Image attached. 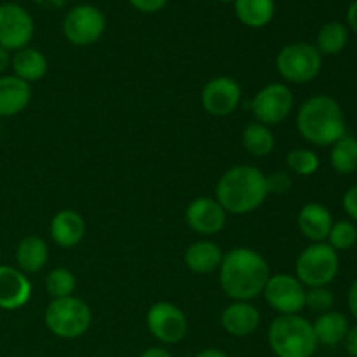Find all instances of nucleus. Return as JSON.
Listing matches in <instances>:
<instances>
[{
  "mask_svg": "<svg viewBox=\"0 0 357 357\" xmlns=\"http://www.w3.org/2000/svg\"><path fill=\"white\" fill-rule=\"evenodd\" d=\"M220 288L234 302H251L264 293L271 278L267 260L251 248H234L223 253Z\"/></svg>",
  "mask_w": 357,
  "mask_h": 357,
  "instance_id": "obj_1",
  "label": "nucleus"
},
{
  "mask_svg": "<svg viewBox=\"0 0 357 357\" xmlns=\"http://www.w3.org/2000/svg\"><path fill=\"white\" fill-rule=\"evenodd\" d=\"M267 174L258 167L237 164L230 167L216 183L215 199L227 213L248 215L253 213L268 197Z\"/></svg>",
  "mask_w": 357,
  "mask_h": 357,
  "instance_id": "obj_2",
  "label": "nucleus"
},
{
  "mask_svg": "<svg viewBox=\"0 0 357 357\" xmlns=\"http://www.w3.org/2000/svg\"><path fill=\"white\" fill-rule=\"evenodd\" d=\"M296 129L310 145L331 146L347 135V121L342 105L333 96L314 94L300 105Z\"/></svg>",
  "mask_w": 357,
  "mask_h": 357,
  "instance_id": "obj_3",
  "label": "nucleus"
},
{
  "mask_svg": "<svg viewBox=\"0 0 357 357\" xmlns=\"http://www.w3.org/2000/svg\"><path fill=\"white\" fill-rule=\"evenodd\" d=\"M267 342L275 357H312L319 347L312 323L300 314L275 317L268 326Z\"/></svg>",
  "mask_w": 357,
  "mask_h": 357,
  "instance_id": "obj_4",
  "label": "nucleus"
},
{
  "mask_svg": "<svg viewBox=\"0 0 357 357\" xmlns=\"http://www.w3.org/2000/svg\"><path fill=\"white\" fill-rule=\"evenodd\" d=\"M47 330L63 340H75L87 333L93 321L91 307L77 296L51 300L44 314Z\"/></svg>",
  "mask_w": 357,
  "mask_h": 357,
  "instance_id": "obj_5",
  "label": "nucleus"
},
{
  "mask_svg": "<svg viewBox=\"0 0 357 357\" xmlns=\"http://www.w3.org/2000/svg\"><path fill=\"white\" fill-rule=\"evenodd\" d=\"M340 271L338 253L328 243H310L298 255L295 278L305 288H321L335 281Z\"/></svg>",
  "mask_w": 357,
  "mask_h": 357,
  "instance_id": "obj_6",
  "label": "nucleus"
},
{
  "mask_svg": "<svg viewBox=\"0 0 357 357\" xmlns=\"http://www.w3.org/2000/svg\"><path fill=\"white\" fill-rule=\"evenodd\" d=\"M275 68L286 82L309 84L321 73L323 56L309 42H293L275 56Z\"/></svg>",
  "mask_w": 357,
  "mask_h": 357,
  "instance_id": "obj_7",
  "label": "nucleus"
},
{
  "mask_svg": "<svg viewBox=\"0 0 357 357\" xmlns=\"http://www.w3.org/2000/svg\"><path fill=\"white\" fill-rule=\"evenodd\" d=\"M107 17L93 3H79L66 13L63 20V35L77 47L93 45L103 37Z\"/></svg>",
  "mask_w": 357,
  "mask_h": 357,
  "instance_id": "obj_8",
  "label": "nucleus"
},
{
  "mask_svg": "<svg viewBox=\"0 0 357 357\" xmlns=\"http://www.w3.org/2000/svg\"><path fill=\"white\" fill-rule=\"evenodd\" d=\"M295 105L289 86L282 82H271L261 87L251 98L250 108L255 115V121L265 126H278L289 117Z\"/></svg>",
  "mask_w": 357,
  "mask_h": 357,
  "instance_id": "obj_9",
  "label": "nucleus"
},
{
  "mask_svg": "<svg viewBox=\"0 0 357 357\" xmlns=\"http://www.w3.org/2000/svg\"><path fill=\"white\" fill-rule=\"evenodd\" d=\"M307 288L291 274H271L264 288V298L279 316L300 314L305 309Z\"/></svg>",
  "mask_w": 357,
  "mask_h": 357,
  "instance_id": "obj_10",
  "label": "nucleus"
},
{
  "mask_svg": "<svg viewBox=\"0 0 357 357\" xmlns=\"http://www.w3.org/2000/svg\"><path fill=\"white\" fill-rule=\"evenodd\" d=\"M146 328L160 344L174 345L187 337L188 319L174 303L157 302L146 312Z\"/></svg>",
  "mask_w": 357,
  "mask_h": 357,
  "instance_id": "obj_11",
  "label": "nucleus"
},
{
  "mask_svg": "<svg viewBox=\"0 0 357 357\" xmlns=\"http://www.w3.org/2000/svg\"><path fill=\"white\" fill-rule=\"evenodd\" d=\"M35 33L31 14L14 2L0 3V45L7 51L28 47Z\"/></svg>",
  "mask_w": 357,
  "mask_h": 357,
  "instance_id": "obj_12",
  "label": "nucleus"
},
{
  "mask_svg": "<svg viewBox=\"0 0 357 357\" xmlns=\"http://www.w3.org/2000/svg\"><path fill=\"white\" fill-rule=\"evenodd\" d=\"M243 100V89L232 77H213L201 91V105L206 114L213 117H229L239 108Z\"/></svg>",
  "mask_w": 357,
  "mask_h": 357,
  "instance_id": "obj_13",
  "label": "nucleus"
},
{
  "mask_svg": "<svg viewBox=\"0 0 357 357\" xmlns=\"http://www.w3.org/2000/svg\"><path fill=\"white\" fill-rule=\"evenodd\" d=\"M185 222L199 236H216L225 229L227 211L215 197H197L185 209Z\"/></svg>",
  "mask_w": 357,
  "mask_h": 357,
  "instance_id": "obj_14",
  "label": "nucleus"
},
{
  "mask_svg": "<svg viewBox=\"0 0 357 357\" xmlns=\"http://www.w3.org/2000/svg\"><path fill=\"white\" fill-rule=\"evenodd\" d=\"M31 288L30 279L17 267L0 265V309L2 310H20L30 302Z\"/></svg>",
  "mask_w": 357,
  "mask_h": 357,
  "instance_id": "obj_15",
  "label": "nucleus"
},
{
  "mask_svg": "<svg viewBox=\"0 0 357 357\" xmlns=\"http://www.w3.org/2000/svg\"><path fill=\"white\" fill-rule=\"evenodd\" d=\"M260 310L250 302H232L223 309L222 316H220L223 330L237 338L253 335L260 326Z\"/></svg>",
  "mask_w": 357,
  "mask_h": 357,
  "instance_id": "obj_16",
  "label": "nucleus"
},
{
  "mask_svg": "<svg viewBox=\"0 0 357 357\" xmlns=\"http://www.w3.org/2000/svg\"><path fill=\"white\" fill-rule=\"evenodd\" d=\"M333 222L331 211L321 202H309L300 209L296 216L298 230L310 243H326Z\"/></svg>",
  "mask_w": 357,
  "mask_h": 357,
  "instance_id": "obj_17",
  "label": "nucleus"
},
{
  "mask_svg": "<svg viewBox=\"0 0 357 357\" xmlns=\"http://www.w3.org/2000/svg\"><path fill=\"white\" fill-rule=\"evenodd\" d=\"M49 234L56 246L70 250L82 243L84 236H86V222L80 213L73 211V209H63L52 216Z\"/></svg>",
  "mask_w": 357,
  "mask_h": 357,
  "instance_id": "obj_18",
  "label": "nucleus"
},
{
  "mask_svg": "<svg viewBox=\"0 0 357 357\" xmlns=\"http://www.w3.org/2000/svg\"><path fill=\"white\" fill-rule=\"evenodd\" d=\"M31 101V86L16 75H0V117H14L26 110Z\"/></svg>",
  "mask_w": 357,
  "mask_h": 357,
  "instance_id": "obj_19",
  "label": "nucleus"
},
{
  "mask_svg": "<svg viewBox=\"0 0 357 357\" xmlns=\"http://www.w3.org/2000/svg\"><path fill=\"white\" fill-rule=\"evenodd\" d=\"M183 260L188 271L194 274H211L222 265L223 251L213 241H197L187 248Z\"/></svg>",
  "mask_w": 357,
  "mask_h": 357,
  "instance_id": "obj_20",
  "label": "nucleus"
},
{
  "mask_svg": "<svg viewBox=\"0 0 357 357\" xmlns=\"http://www.w3.org/2000/svg\"><path fill=\"white\" fill-rule=\"evenodd\" d=\"M47 58L42 51L35 47H23L16 51L10 58V68L13 75L24 82H38L47 73Z\"/></svg>",
  "mask_w": 357,
  "mask_h": 357,
  "instance_id": "obj_21",
  "label": "nucleus"
},
{
  "mask_svg": "<svg viewBox=\"0 0 357 357\" xmlns=\"http://www.w3.org/2000/svg\"><path fill=\"white\" fill-rule=\"evenodd\" d=\"M312 328L314 335L317 338V344L326 345V347H335V345L342 344L345 340L351 324H349L345 314L330 310V312L319 314L312 323Z\"/></svg>",
  "mask_w": 357,
  "mask_h": 357,
  "instance_id": "obj_22",
  "label": "nucleus"
},
{
  "mask_svg": "<svg viewBox=\"0 0 357 357\" xmlns=\"http://www.w3.org/2000/svg\"><path fill=\"white\" fill-rule=\"evenodd\" d=\"M49 260V248L44 239L28 236L20 241L16 248V264L23 274H37Z\"/></svg>",
  "mask_w": 357,
  "mask_h": 357,
  "instance_id": "obj_23",
  "label": "nucleus"
},
{
  "mask_svg": "<svg viewBox=\"0 0 357 357\" xmlns=\"http://www.w3.org/2000/svg\"><path fill=\"white\" fill-rule=\"evenodd\" d=\"M236 16L244 26L265 28L275 16L274 0H234Z\"/></svg>",
  "mask_w": 357,
  "mask_h": 357,
  "instance_id": "obj_24",
  "label": "nucleus"
},
{
  "mask_svg": "<svg viewBox=\"0 0 357 357\" xmlns=\"http://www.w3.org/2000/svg\"><path fill=\"white\" fill-rule=\"evenodd\" d=\"M243 146L250 155L268 157L275 149V138L271 128L260 122L253 121L243 129Z\"/></svg>",
  "mask_w": 357,
  "mask_h": 357,
  "instance_id": "obj_25",
  "label": "nucleus"
},
{
  "mask_svg": "<svg viewBox=\"0 0 357 357\" xmlns=\"http://www.w3.org/2000/svg\"><path fill=\"white\" fill-rule=\"evenodd\" d=\"M349 28L340 21H330L317 31L316 49L321 56H337L347 47Z\"/></svg>",
  "mask_w": 357,
  "mask_h": 357,
  "instance_id": "obj_26",
  "label": "nucleus"
},
{
  "mask_svg": "<svg viewBox=\"0 0 357 357\" xmlns=\"http://www.w3.org/2000/svg\"><path fill=\"white\" fill-rule=\"evenodd\" d=\"M330 164L335 173L352 174L357 171V138L344 135L331 145Z\"/></svg>",
  "mask_w": 357,
  "mask_h": 357,
  "instance_id": "obj_27",
  "label": "nucleus"
},
{
  "mask_svg": "<svg viewBox=\"0 0 357 357\" xmlns=\"http://www.w3.org/2000/svg\"><path fill=\"white\" fill-rule=\"evenodd\" d=\"M77 288V279L72 271L65 267H56L45 275V291L51 300L72 296Z\"/></svg>",
  "mask_w": 357,
  "mask_h": 357,
  "instance_id": "obj_28",
  "label": "nucleus"
},
{
  "mask_svg": "<svg viewBox=\"0 0 357 357\" xmlns=\"http://www.w3.org/2000/svg\"><path fill=\"white\" fill-rule=\"evenodd\" d=\"M319 155L310 149H293L286 155V166L298 176H312L319 169Z\"/></svg>",
  "mask_w": 357,
  "mask_h": 357,
  "instance_id": "obj_29",
  "label": "nucleus"
},
{
  "mask_svg": "<svg viewBox=\"0 0 357 357\" xmlns=\"http://www.w3.org/2000/svg\"><path fill=\"white\" fill-rule=\"evenodd\" d=\"M326 243L333 248L335 251H347L357 244V225L351 220H338L333 222L328 236Z\"/></svg>",
  "mask_w": 357,
  "mask_h": 357,
  "instance_id": "obj_30",
  "label": "nucleus"
},
{
  "mask_svg": "<svg viewBox=\"0 0 357 357\" xmlns=\"http://www.w3.org/2000/svg\"><path fill=\"white\" fill-rule=\"evenodd\" d=\"M335 296L333 293L328 289V286H321V288H307L305 291V307L310 312H316L317 316L324 312H330L333 309Z\"/></svg>",
  "mask_w": 357,
  "mask_h": 357,
  "instance_id": "obj_31",
  "label": "nucleus"
},
{
  "mask_svg": "<svg viewBox=\"0 0 357 357\" xmlns=\"http://www.w3.org/2000/svg\"><path fill=\"white\" fill-rule=\"evenodd\" d=\"M267 183H268V194L284 195L286 192L291 188L293 181L288 173H284V171H278V173L267 176Z\"/></svg>",
  "mask_w": 357,
  "mask_h": 357,
  "instance_id": "obj_32",
  "label": "nucleus"
},
{
  "mask_svg": "<svg viewBox=\"0 0 357 357\" xmlns=\"http://www.w3.org/2000/svg\"><path fill=\"white\" fill-rule=\"evenodd\" d=\"M342 206H344V211L347 213L349 220L357 223V183L347 188L344 199H342Z\"/></svg>",
  "mask_w": 357,
  "mask_h": 357,
  "instance_id": "obj_33",
  "label": "nucleus"
},
{
  "mask_svg": "<svg viewBox=\"0 0 357 357\" xmlns=\"http://www.w3.org/2000/svg\"><path fill=\"white\" fill-rule=\"evenodd\" d=\"M136 10L143 14H155L166 7L167 0H128Z\"/></svg>",
  "mask_w": 357,
  "mask_h": 357,
  "instance_id": "obj_34",
  "label": "nucleus"
},
{
  "mask_svg": "<svg viewBox=\"0 0 357 357\" xmlns=\"http://www.w3.org/2000/svg\"><path fill=\"white\" fill-rule=\"evenodd\" d=\"M345 351L351 357H357V324L356 326H351L347 331V337L344 340Z\"/></svg>",
  "mask_w": 357,
  "mask_h": 357,
  "instance_id": "obj_35",
  "label": "nucleus"
},
{
  "mask_svg": "<svg viewBox=\"0 0 357 357\" xmlns=\"http://www.w3.org/2000/svg\"><path fill=\"white\" fill-rule=\"evenodd\" d=\"M347 307L349 312L352 314V317L357 321V279L351 284L347 293Z\"/></svg>",
  "mask_w": 357,
  "mask_h": 357,
  "instance_id": "obj_36",
  "label": "nucleus"
},
{
  "mask_svg": "<svg viewBox=\"0 0 357 357\" xmlns=\"http://www.w3.org/2000/svg\"><path fill=\"white\" fill-rule=\"evenodd\" d=\"M347 28L357 35V0H354L347 9Z\"/></svg>",
  "mask_w": 357,
  "mask_h": 357,
  "instance_id": "obj_37",
  "label": "nucleus"
},
{
  "mask_svg": "<svg viewBox=\"0 0 357 357\" xmlns=\"http://www.w3.org/2000/svg\"><path fill=\"white\" fill-rule=\"evenodd\" d=\"M10 58H13L10 51H7V49L0 45V75H3L10 68Z\"/></svg>",
  "mask_w": 357,
  "mask_h": 357,
  "instance_id": "obj_38",
  "label": "nucleus"
},
{
  "mask_svg": "<svg viewBox=\"0 0 357 357\" xmlns=\"http://www.w3.org/2000/svg\"><path fill=\"white\" fill-rule=\"evenodd\" d=\"M139 357H173L169 351H166L164 347H149L146 351H143Z\"/></svg>",
  "mask_w": 357,
  "mask_h": 357,
  "instance_id": "obj_39",
  "label": "nucleus"
},
{
  "mask_svg": "<svg viewBox=\"0 0 357 357\" xmlns=\"http://www.w3.org/2000/svg\"><path fill=\"white\" fill-rule=\"evenodd\" d=\"M195 357H229L223 351H218V349H204V351L199 352Z\"/></svg>",
  "mask_w": 357,
  "mask_h": 357,
  "instance_id": "obj_40",
  "label": "nucleus"
},
{
  "mask_svg": "<svg viewBox=\"0 0 357 357\" xmlns=\"http://www.w3.org/2000/svg\"><path fill=\"white\" fill-rule=\"evenodd\" d=\"M216 2H222V3H234V0H216Z\"/></svg>",
  "mask_w": 357,
  "mask_h": 357,
  "instance_id": "obj_41",
  "label": "nucleus"
},
{
  "mask_svg": "<svg viewBox=\"0 0 357 357\" xmlns=\"http://www.w3.org/2000/svg\"><path fill=\"white\" fill-rule=\"evenodd\" d=\"M0 136H2V126H0Z\"/></svg>",
  "mask_w": 357,
  "mask_h": 357,
  "instance_id": "obj_42",
  "label": "nucleus"
}]
</instances>
